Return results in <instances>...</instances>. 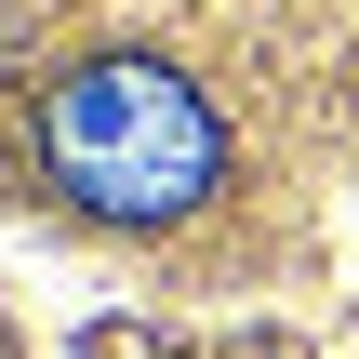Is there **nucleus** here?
<instances>
[{"mask_svg":"<svg viewBox=\"0 0 359 359\" xmlns=\"http://www.w3.org/2000/svg\"><path fill=\"white\" fill-rule=\"evenodd\" d=\"M0 359H53L40 333H27V306H13V280H0Z\"/></svg>","mask_w":359,"mask_h":359,"instance_id":"f03ea898","label":"nucleus"},{"mask_svg":"<svg viewBox=\"0 0 359 359\" xmlns=\"http://www.w3.org/2000/svg\"><path fill=\"white\" fill-rule=\"evenodd\" d=\"M359 0H0V226L133 306H266L346 160Z\"/></svg>","mask_w":359,"mask_h":359,"instance_id":"f257e3e1","label":"nucleus"}]
</instances>
